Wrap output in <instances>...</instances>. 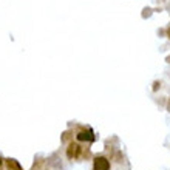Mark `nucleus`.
Returning a JSON list of instances; mask_svg holds the SVG:
<instances>
[{
	"label": "nucleus",
	"instance_id": "obj_1",
	"mask_svg": "<svg viewBox=\"0 0 170 170\" xmlns=\"http://www.w3.org/2000/svg\"><path fill=\"white\" fill-rule=\"evenodd\" d=\"M93 170H110V161L105 156H96L93 161Z\"/></svg>",
	"mask_w": 170,
	"mask_h": 170
},
{
	"label": "nucleus",
	"instance_id": "obj_2",
	"mask_svg": "<svg viewBox=\"0 0 170 170\" xmlns=\"http://www.w3.org/2000/svg\"><path fill=\"white\" fill-rule=\"evenodd\" d=\"M79 153H81V145H79V144H70V145H68V149H67V156H68L70 159L78 158Z\"/></svg>",
	"mask_w": 170,
	"mask_h": 170
},
{
	"label": "nucleus",
	"instance_id": "obj_3",
	"mask_svg": "<svg viewBox=\"0 0 170 170\" xmlns=\"http://www.w3.org/2000/svg\"><path fill=\"white\" fill-rule=\"evenodd\" d=\"M76 138H78V141H87V142H93L94 139H96V136L93 135V131L91 130H87V131H79L78 135H76Z\"/></svg>",
	"mask_w": 170,
	"mask_h": 170
},
{
	"label": "nucleus",
	"instance_id": "obj_4",
	"mask_svg": "<svg viewBox=\"0 0 170 170\" xmlns=\"http://www.w3.org/2000/svg\"><path fill=\"white\" fill-rule=\"evenodd\" d=\"M6 166H8L9 170H22V166H20L16 159H12V158H8V159H6Z\"/></svg>",
	"mask_w": 170,
	"mask_h": 170
},
{
	"label": "nucleus",
	"instance_id": "obj_5",
	"mask_svg": "<svg viewBox=\"0 0 170 170\" xmlns=\"http://www.w3.org/2000/svg\"><path fill=\"white\" fill-rule=\"evenodd\" d=\"M144 11H145V12L142 14V17H149V16L152 14V9H144Z\"/></svg>",
	"mask_w": 170,
	"mask_h": 170
},
{
	"label": "nucleus",
	"instance_id": "obj_6",
	"mask_svg": "<svg viewBox=\"0 0 170 170\" xmlns=\"http://www.w3.org/2000/svg\"><path fill=\"white\" fill-rule=\"evenodd\" d=\"M167 34H169V37H170V28H169V31H167Z\"/></svg>",
	"mask_w": 170,
	"mask_h": 170
},
{
	"label": "nucleus",
	"instance_id": "obj_7",
	"mask_svg": "<svg viewBox=\"0 0 170 170\" xmlns=\"http://www.w3.org/2000/svg\"><path fill=\"white\" fill-rule=\"evenodd\" d=\"M0 166H2V158H0Z\"/></svg>",
	"mask_w": 170,
	"mask_h": 170
}]
</instances>
